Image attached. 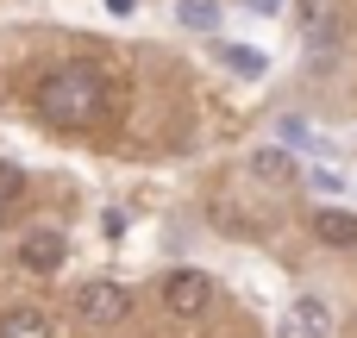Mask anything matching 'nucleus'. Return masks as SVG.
<instances>
[{"label": "nucleus", "instance_id": "f257e3e1", "mask_svg": "<svg viewBox=\"0 0 357 338\" xmlns=\"http://www.w3.org/2000/svg\"><path fill=\"white\" fill-rule=\"evenodd\" d=\"M31 107H38V119L56 125V132H94V125H107V119L119 113V82H113V69H100V63H63V69H50V75L38 82Z\"/></svg>", "mask_w": 357, "mask_h": 338}, {"label": "nucleus", "instance_id": "f03ea898", "mask_svg": "<svg viewBox=\"0 0 357 338\" xmlns=\"http://www.w3.org/2000/svg\"><path fill=\"white\" fill-rule=\"evenodd\" d=\"M75 314H82L88 326L113 332V326H126V320H132V289H126V282L94 276V282H82V289H75Z\"/></svg>", "mask_w": 357, "mask_h": 338}, {"label": "nucleus", "instance_id": "7ed1b4c3", "mask_svg": "<svg viewBox=\"0 0 357 338\" xmlns=\"http://www.w3.org/2000/svg\"><path fill=\"white\" fill-rule=\"evenodd\" d=\"M157 295H163V307H169L176 320H201V314L213 307V276H201V270H169V276L157 282Z\"/></svg>", "mask_w": 357, "mask_h": 338}, {"label": "nucleus", "instance_id": "20e7f679", "mask_svg": "<svg viewBox=\"0 0 357 338\" xmlns=\"http://www.w3.org/2000/svg\"><path fill=\"white\" fill-rule=\"evenodd\" d=\"M276 338H333V307L320 295H295L276 320Z\"/></svg>", "mask_w": 357, "mask_h": 338}, {"label": "nucleus", "instance_id": "39448f33", "mask_svg": "<svg viewBox=\"0 0 357 338\" xmlns=\"http://www.w3.org/2000/svg\"><path fill=\"white\" fill-rule=\"evenodd\" d=\"M19 263H25L31 276H50V270H63V232H50V226L25 232V238H19Z\"/></svg>", "mask_w": 357, "mask_h": 338}, {"label": "nucleus", "instance_id": "423d86ee", "mask_svg": "<svg viewBox=\"0 0 357 338\" xmlns=\"http://www.w3.org/2000/svg\"><path fill=\"white\" fill-rule=\"evenodd\" d=\"M314 238L333 245V251H351L357 245V213H345V207H320V213H314Z\"/></svg>", "mask_w": 357, "mask_h": 338}, {"label": "nucleus", "instance_id": "0eeeda50", "mask_svg": "<svg viewBox=\"0 0 357 338\" xmlns=\"http://www.w3.org/2000/svg\"><path fill=\"white\" fill-rule=\"evenodd\" d=\"M251 176H257L264 188H289V182H295V163H289L282 144H264V151H251Z\"/></svg>", "mask_w": 357, "mask_h": 338}, {"label": "nucleus", "instance_id": "6e6552de", "mask_svg": "<svg viewBox=\"0 0 357 338\" xmlns=\"http://www.w3.org/2000/svg\"><path fill=\"white\" fill-rule=\"evenodd\" d=\"M0 338H50V320L38 307H6L0 314Z\"/></svg>", "mask_w": 357, "mask_h": 338}, {"label": "nucleus", "instance_id": "1a4fd4ad", "mask_svg": "<svg viewBox=\"0 0 357 338\" xmlns=\"http://www.w3.org/2000/svg\"><path fill=\"white\" fill-rule=\"evenodd\" d=\"M182 25L188 31H220V0H182Z\"/></svg>", "mask_w": 357, "mask_h": 338}, {"label": "nucleus", "instance_id": "9d476101", "mask_svg": "<svg viewBox=\"0 0 357 338\" xmlns=\"http://www.w3.org/2000/svg\"><path fill=\"white\" fill-rule=\"evenodd\" d=\"M19 194H25V176H19L13 163H0V220L13 213V201H19Z\"/></svg>", "mask_w": 357, "mask_h": 338}, {"label": "nucleus", "instance_id": "9b49d317", "mask_svg": "<svg viewBox=\"0 0 357 338\" xmlns=\"http://www.w3.org/2000/svg\"><path fill=\"white\" fill-rule=\"evenodd\" d=\"M220 56H226L232 69H245V75H264V56H257V50H238V44H220Z\"/></svg>", "mask_w": 357, "mask_h": 338}, {"label": "nucleus", "instance_id": "f8f14e48", "mask_svg": "<svg viewBox=\"0 0 357 338\" xmlns=\"http://www.w3.org/2000/svg\"><path fill=\"white\" fill-rule=\"evenodd\" d=\"M276 132H282V144H314V132H307L295 113H282V119H276Z\"/></svg>", "mask_w": 357, "mask_h": 338}, {"label": "nucleus", "instance_id": "ddd939ff", "mask_svg": "<svg viewBox=\"0 0 357 338\" xmlns=\"http://www.w3.org/2000/svg\"><path fill=\"white\" fill-rule=\"evenodd\" d=\"M100 232H107V238H119V232H126V213H119V207H107V213H100Z\"/></svg>", "mask_w": 357, "mask_h": 338}, {"label": "nucleus", "instance_id": "4468645a", "mask_svg": "<svg viewBox=\"0 0 357 338\" xmlns=\"http://www.w3.org/2000/svg\"><path fill=\"white\" fill-rule=\"evenodd\" d=\"M314 188H320V194H339V188H345V182H339V176H333V169H314Z\"/></svg>", "mask_w": 357, "mask_h": 338}, {"label": "nucleus", "instance_id": "2eb2a0df", "mask_svg": "<svg viewBox=\"0 0 357 338\" xmlns=\"http://www.w3.org/2000/svg\"><path fill=\"white\" fill-rule=\"evenodd\" d=\"M132 6H138V0H107V13H132Z\"/></svg>", "mask_w": 357, "mask_h": 338}, {"label": "nucleus", "instance_id": "dca6fc26", "mask_svg": "<svg viewBox=\"0 0 357 338\" xmlns=\"http://www.w3.org/2000/svg\"><path fill=\"white\" fill-rule=\"evenodd\" d=\"M251 6H264V13H270V6H282V0H251Z\"/></svg>", "mask_w": 357, "mask_h": 338}]
</instances>
